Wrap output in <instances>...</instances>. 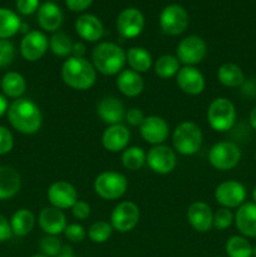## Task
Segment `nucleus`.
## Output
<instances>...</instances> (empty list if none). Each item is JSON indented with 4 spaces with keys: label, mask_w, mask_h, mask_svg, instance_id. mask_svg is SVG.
I'll return each mask as SVG.
<instances>
[{
    "label": "nucleus",
    "mask_w": 256,
    "mask_h": 257,
    "mask_svg": "<svg viewBox=\"0 0 256 257\" xmlns=\"http://www.w3.org/2000/svg\"><path fill=\"white\" fill-rule=\"evenodd\" d=\"M8 119L14 130L23 135H34L42 127L43 117L39 107L28 98L15 99L8 109Z\"/></svg>",
    "instance_id": "nucleus-1"
},
{
    "label": "nucleus",
    "mask_w": 256,
    "mask_h": 257,
    "mask_svg": "<svg viewBox=\"0 0 256 257\" xmlns=\"http://www.w3.org/2000/svg\"><path fill=\"white\" fill-rule=\"evenodd\" d=\"M62 79L75 90H88L95 84L97 70L84 58L68 57L62 65Z\"/></svg>",
    "instance_id": "nucleus-2"
},
{
    "label": "nucleus",
    "mask_w": 256,
    "mask_h": 257,
    "mask_svg": "<svg viewBox=\"0 0 256 257\" xmlns=\"http://www.w3.org/2000/svg\"><path fill=\"white\" fill-rule=\"evenodd\" d=\"M92 64L104 75L119 74L127 63L125 52L112 42H102L92 52Z\"/></svg>",
    "instance_id": "nucleus-3"
},
{
    "label": "nucleus",
    "mask_w": 256,
    "mask_h": 257,
    "mask_svg": "<svg viewBox=\"0 0 256 257\" xmlns=\"http://www.w3.org/2000/svg\"><path fill=\"white\" fill-rule=\"evenodd\" d=\"M202 142V131L193 122L180 123L173 131V148L182 156L196 155L201 150Z\"/></svg>",
    "instance_id": "nucleus-4"
},
{
    "label": "nucleus",
    "mask_w": 256,
    "mask_h": 257,
    "mask_svg": "<svg viewBox=\"0 0 256 257\" xmlns=\"http://www.w3.org/2000/svg\"><path fill=\"white\" fill-rule=\"evenodd\" d=\"M207 122L216 132H227L236 122V108L227 98H216L207 109Z\"/></svg>",
    "instance_id": "nucleus-5"
},
{
    "label": "nucleus",
    "mask_w": 256,
    "mask_h": 257,
    "mask_svg": "<svg viewBox=\"0 0 256 257\" xmlns=\"http://www.w3.org/2000/svg\"><path fill=\"white\" fill-rule=\"evenodd\" d=\"M128 181L124 175L114 171H107L97 176L94 180V191L103 200H118L125 193Z\"/></svg>",
    "instance_id": "nucleus-6"
},
{
    "label": "nucleus",
    "mask_w": 256,
    "mask_h": 257,
    "mask_svg": "<svg viewBox=\"0 0 256 257\" xmlns=\"http://www.w3.org/2000/svg\"><path fill=\"white\" fill-rule=\"evenodd\" d=\"M208 162L218 171H230L238 165L241 150L236 143L222 141L217 142L208 151Z\"/></svg>",
    "instance_id": "nucleus-7"
},
{
    "label": "nucleus",
    "mask_w": 256,
    "mask_h": 257,
    "mask_svg": "<svg viewBox=\"0 0 256 257\" xmlns=\"http://www.w3.org/2000/svg\"><path fill=\"white\" fill-rule=\"evenodd\" d=\"M140 208L135 202L123 201L114 207L110 215V226L114 231L125 233L132 231L140 222Z\"/></svg>",
    "instance_id": "nucleus-8"
},
{
    "label": "nucleus",
    "mask_w": 256,
    "mask_h": 257,
    "mask_svg": "<svg viewBox=\"0 0 256 257\" xmlns=\"http://www.w3.org/2000/svg\"><path fill=\"white\" fill-rule=\"evenodd\" d=\"M180 63L190 67H195L196 64H200L205 59L207 54V45L202 38L197 35H190L186 37L178 43L177 50H176Z\"/></svg>",
    "instance_id": "nucleus-9"
},
{
    "label": "nucleus",
    "mask_w": 256,
    "mask_h": 257,
    "mask_svg": "<svg viewBox=\"0 0 256 257\" xmlns=\"http://www.w3.org/2000/svg\"><path fill=\"white\" fill-rule=\"evenodd\" d=\"M188 14L185 8L177 4H171L162 10L160 15V27L167 35H180L187 28Z\"/></svg>",
    "instance_id": "nucleus-10"
},
{
    "label": "nucleus",
    "mask_w": 256,
    "mask_h": 257,
    "mask_svg": "<svg viewBox=\"0 0 256 257\" xmlns=\"http://www.w3.org/2000/svg\"><path fill=\"white\" fill-rule=\"evenodd\" d=\"M146 163L148 167L158 175H168L172 172L177 165L176 153L170 146L157 145L153 146L147 153Z\"/></svg>",
    "instance_id": "nucleus-11"
},
{
    "label": "nucleus",
    "mask_w": 256,
    "mask_h": 257,
    "mask_svg": "<svg viewBox=\"0 0 256 257\" xmlns=\"http://www.w3.org/2000/svg\"><path fill=\"white\" fill-rule=\"evenodd\" d=\"M246 196L245 186L238 181H225L215 190V200L225 208H238L245 203Z\"/></svg>",
    "instance_id": "nucleus-12"
},
{
    "label": "nucleus",
    "mask_w": 256,
    "mask_h": 257,
    "mask_svg": "<svg viewBox=\"0 0 256 257\" xmlns=\"http://www.w3.org/2000/svg\"><path fill=\"white\" fill-rule=\"evenodd\" d=\"M49 48V40L44 33L30 30L23 37L20 43V53L27 62H37L42 59Z\"/></svg>",
    "instance_id": "nucleus-13"
},
{
    "label": "nucleus",
    "mask_w": 256,
    "mask_h": 257,
    "mask_svg": "<svg viewBox=\"0 0 256 257\" xmlns=\"http://www.w3.org/2000/svg\"><path fill=\"white\" fill-rule=\"evenodd\" d=\"M115 27H117L120 37L125 38V39H132V38L138 37L143 32L145 17L141 10L136 9V8H127L118 15Z\"/></svg>",
    "instance_id": "nucleus-14"
},
{
    "label": "nucleus",
    "mask_w": 256,
    "mask_h": 257,
    "mask_svg": "<svg viewBox=\"0 0 256 257\" xmlns=\"http://www.w3.org/2000/svg\"><path fill=\"white\" fill-rule=\"evenodd\" d=\"M48 200L53 207L59 210L72 208L78 201V193L74 186L67 181H57L48 188Z\"/></svg>",
    "instance_id": "nucleus-15"
},
{
    "label": "nucleus",
    "mask_w": 256,
    "mask_h": 257,
    "mask_svg": "<svg viewBox=\"0 0 256 257\" xmlns=\"http://www.w3.org/2000/svg\"><path fill=\"white\" fill-rule=\"evenodd\" d=\"M140 132L143 140L150 145H163L170 136V125L162 117L148 115L141 124Z\"/></svg>",
    "instance_id": "nucleus-16"
},
{
    "label": "nucleus",
    "mask_w": 256,
    "mask_h": 257,
    "mask_svg": "<svg viewBox=\"0 0 256 257\" xmlns=\"http://www.w3.org/2000/svg\"><path fill=\"white\" fill-rule=\"evenodd\" d=\"M176 82L182 92L190 95L201 94L206 87L205 77L202 73L196 67H190V65H185L178 70Z\"/></svg>",
    "instance_id": "nucleus-17"
},
{
    "label": "nucleus",
    "mask_w": 256,
    "mask_h": 257,
    "mask_svg": "<svg viewBox=\"0 0 256 257\" xmlns=\"http://www.w3.org/2000/svg\"><path fill=\"white\" fill-rule=\"evenodd\" d=\"M38 223L47 235L52 236H58L63 233L68 226L67 217H65L63 210L53 207V206L52 207H45L40 211Z\"/></svg>",
    "instance_id": "nucleus-18"
},
{
    "label": "nucleus",
    "mask_w": 256,
    "mask_h": 257,
    "mask_svg": "<svg viewBox=\"0 0 256 257\" xmlns=\"http://www.w3.org/2000/svg\"><path fill=\"white\" fill-rule=\"evenodd\" d=\"M131 141V132L125 125L113 124L108 125L107 130L103 132L102 145L108 152L117 153L122 152L128 147Z\"/></svg>",
    "instance_id": "nucleus-19"
},
{
    "label": "nucleus",
    "mask_w": 256,
    "mask_h": 257,
    "mask_svg": "<svg viewBox=\"0 0 256 257\" xmlns=\"http://www.w3.org/2000/svg\"><path fill=\"white\" fill-rule=\"evenodd\" d=\"M97 114L105 124H120L125 118V108L115 97H104L97 105Z\"/></svg>",
    "instance_id": "nucleus-20"
},
{
    "label": "nucleus",
    "mask_w": 256,
    "mask_h": 257,
    "mask_svg": "<svg viewBox=\"0 0 256 257\" xmlns=\"http://www.w3.org/2000/svg\"><path fill=\"white\" fill-rule=\"evenodd\" d=\"M235 223L243 237H256V203L245 202L237 208Z\"/></svg>",
    "instance_id": "nucleus-21"
},
{
    "label": "nucleus",
    "mask_w": 256,
    "mask_h": 257,
    "mask_svg": "<svg viewBox=\"0 0 256 257\" xmlns=\"http://www.w3.org/2000/svg\"><path fill=\"white\" fill-rule=\"evenodd\" d=\"M187 220L197 232H207L212 228L213 212L205 202H195L188 207Z\"/></svg>",
    "instance_id": "nucleus-22"
},
{
    "label": "nucleus",
    "mask_w": 256,
    "mask_h": 257,
    "mask_svg": "<svg viewBox=\"0 0 256 257\" xmlns=\"http://www.w3.org/2000/svg\"><path fill=\"white\" fill-rule=\"evenodd\" d=\"M75 32L85 42L94 43L103 37L104 28L95 15L82 14L75 20Z\"/></svg>",
    "instance_id": "nucleus-23"
},
{
    "label": "nucleus",
    "mask_w": 256,
    "mask_h": 257,
    "mask_svg": "<svg viewBox=\"0 0 256 257\" xmlns=\"http://www.w3.org/2000/svg\"><path fill=\"white\" fill-rule=\"evenodd\" d=\"M38 23L45 32H57L63 23V12L55 3L45 2L38 9Z\"/></svg>",
    "instance_id": "nucleus-24"
},
{
    "label": "nucleus",
    "mask_w": 256,
    "mask_h": 257,
    "mask_svg": "<svg viewBox=\"0 0 256 257\" xmlns=\"http://www.w3.org/2000/svg\"><path fill=\"white\" fill-rule=\"evenodd\" d=\"M118 89L125 97H137L143 92L145 82L140 73L132 69H123L115 80Z\"/></svg>",
    "instance_id": "nucleus-25"
},
{
    "label": "nucleus",
    "mask_w": 256,
    "mask_h": 257,
    "mask_svg": "<svg viewBox=\"0 0 256 257\" xmlns=\"http://www.w3.org/2000/svg\"><path fill=\"white\" fill-rule=\"evenodd\" d=\"M22 178L10 166H0V201L13 198L20 190Z\"/></svg>",
    "instance_id": "nucleus-26"
},
{
    "label": "nucleus",
    "mask_w": 256,
    "mask_h": 257,
    "mask_svg": "<svg viewBox=\"0 0 256 257\" xmlns=\"http://www.w3.org/2000/svg\"><path fill=\"white\" fill-rule=\"evenodd\" d=\"M9 222L13 235L18 236V237H23V236H27L28 233L32 232V230L34 228V213L32 211L27 210V208H20V210L15 211Z\"/></svg>",
    "instance_id": "nucleus-27"
},
{
    "label": "nucleus",
    "mask_w": 256,
    "mask_h": 257,
    "mask_svg": "<svg viewBox=\"0 0 256 257\" xmlns=\"http://www.w3.org/2000/svg\"><path fill=\"white\" fill-rule=\"evenodd\" d=\"M127 63L131 69L137 73H146L151 69L153 64L152 55L147 49L142 47H132L125 52Z\"/></svg>",
    "instance_id": "nucleus-28"
},
{
    "label": "nucleus",
    "mask_w": 256,
    "mask_h": 257,
    "mask_svg": "<svg viewBox=\"0 0 256 257\" xmlns=\"http://www.w3.org/2000/svg\"><path fill=\"white\" fill-rule=\"evenodd\" d=\"M218 82L225 87L237 88L245 83V74L242 69L235 63H225L217 70Z\"/></svg>",
    "instance_id": "nucleus-29"
},
{
    "label": "nucleus",
    "mask_w": 256,
    "mask_h": 257,
    "mask_svg": "<svg viewBox=\"0 0 256 257\" xmlns=\"http://www.w3.org/2000/svg\"><path fill=\"white\" fill-rule=\"evenodd\" d=\"M2 89L5 97L19 99L27 90L25 78L18 72H8L2 79Z\"/></svg>",
    "instance_id": "nucleus-30"
},
{
    "label": "nucleus",
    "mask_w": 256,
    "mask_h": 257,
    "mask_svg": "<svg viewBox=\"0 0 256 257\" xmlns=\"http://www.w3.org/2000/svg\"><path fill=\"white\" fill-rule=\"evenodd\" d=\"M22 27V20L13 10L0 8V39L14 37Z\"/></svg>",
    "instance_id": "nucleus-31"
},
{
    "label": "nucleus",
    "mask_w": 256,
    "mask_h": 257,
    "mask_svg": "<svg viewBox=\"0 0 256 257\" xmlns=\"http://www.w3.org/2000/svg\"><path fill=\"white\" fill-rule=\"evenodd\" d=\"M180 60L176 55L165 54L161 55L153 64V69L157 77L161 79H170V78L176 77L178 70L181 69Z\"/></svg>",
    "instance_id": "nucleus-32"
},
{
    "label": "nucleus",
    "mask_w": 256,
    "mask_h": 257,
    "mask_svg": "<svg viewBox=\"0 0 256 257\" xmlns=\"http://www.w3.org/2000/svg\"><path fill=\"white\" fill-rule=\"evenodd\" d=\"M147 153L141 147L133 146V147H127L122 153V165L123 167L130 171H138L145 166Z\"/></svg>",
    "instance_id": "nucleus-33"
},
{
    "label": "nucleus",
    "mask_w": 256,
    "mask_h": 257,
    "mask_svg": "<svg viewBox=\"0 0 256 257\" xmlns=\"http://www.w3.org/2000/svg\"><path fill=\"white\" fill-rule=\"evenodd\" d=\"M228 257H252V246L243 236H231L225 245Z\"/></svg>",
    "instance_id": "nucleus-34"
},
{
    "label": "nucleus",
    "mask_w": 256,
    "mask_h": 257,
    "mask_svg": "<svg viewBox=\"0 0 256 257\" xmlns=\"http://www.w3.org/2000/svg\"><path fill=\"white\" fill-rule=\"evenodd\" d=\"M73 42L69 35L63 32H55L49 39V49L57 57L68 58L72 55Z\"/></svg>",
    "instance_id": "nucleus-35"
},
{
    "label": "nucleus",
    "mask_w": 256,
    "mask_h": 257,
    "mask_svg": "<svg viewBox=\"0 0 256 257\" xmlns=\"http://www.w3.org/2000/svg\"><path fill=\"white\" fill-rule=\"evenodd\" d=\"M112 232L113 228L110 223L105 222V221H97L90 225L89 230H88V237L90 238L92 242L103 243L109 240Z\"/></svg>",
    "instance_id": "nucleus-36"
},
{
    "label": "nucleus",
    "mask_w": 256,
    "mask_h": 257,
    "mask_svg": "<svg viewBox=\"0 0 256 257\" xmlns=\"http://www.w3.org/2000/svg\"><path fill=\"white\" fill-rule=\"evenodd\" d=\"M63 245L57 236L47 235L40 241V250L43 255L48 257H58L62 252Z\"/></svg>",
    "instance_id": "nucleus-37"
},
{
    "label": "nucleus",
    "mask_w": 256,
    "mask_h": 257,
    "mask_svg": "<svg viewBox=\"0 0 256 257\" xmlns=\"http://www.w3.org/2000/svg\"><path fill=\"white\" fill-rule=\"evenodd\" d=\"M233 221H235V216L231 212L230 208L221 207L216 212H213L212 227L218 231H223L230 227Z\"/></svg>",
    "instance_id": "nucleus-38"
},
{
    "label": "nucleus",
    "mask_w": 256,
    "mask_h": 257,
    "mask_svg": "<svg viewBox=\"0 0 256 257\" xmlns=\"http://www.w3.org/2000/svg\"><path fill=\"white\" fill-rule=\"evenodd\" d=\"M15 58V47L10 40L0 39V69L9 67Z\"/></svg>",
    "instance_id": "nucleus-39"
},
{
    "label": "nucleus",
    "mask_w": 256,
    "mask_h": 257,
    "mask_svg": "<svg viewBox=\"0 0 256 257\" xmlns=\"http://www.w3.org/2000/svg\"><path fill=\"white\" fill-rule=\"evenodd\" d=\"M63 233H64L65 237H67L70 242L74 243L82 242L85 238V236H87L85 228L83 227L82 225H79V223H70V225H68Z\"/></svg>",
    "instance_id": "nucleus-40"
},
{
    "label": "nucleus",
    "mask_w": 256,
    "mask_h": 257,
    "mask_svg": "<svg viewBox=\"0 0 256 257\" xmlns=\"http://www.w3.org/2000/svg\"><path fill=\"white\" fill-rule=\"evenodd\" d=\"M14 147V137L4 125H0V155H7Z\"/></svg>",
    "instance_id": "nucleus-41"
},
{
    "label": "nucleus",
    "mask_w": 256,
    "mask_h": 257,
    "mask_svg": "<svg viewBox=\"0 0 256 257\" xmlns=\"http://www.w3.org/2000/svg\"><path fill=\"white\" fill-rule=\"evenodd\" d=\"M39 7V0H17V9L23 15L34 14Z\"/></svg>",
    "instance_id": "nucleus-42"
},
{
    "label": "nucleus",
    "mask_w": 256,
    "mask_h": 257,
    "mask_svg": "<svg viewBox=\"0 0 256 257\" xmlns=\"http://www.w3.org/2000/svg\"><path fill=\"white\" fill-rule=\"evenodd\" d=\"M72 213L77 220H87L90 215V206L85 201H77L72 207Z\"/></svg>",
    "instance_id": "nucleus-43"
},
{
    "label": "nucleus",
    "mask_w": 256,
    "mask_h": 257,
    "mask_svg": "<svg viewBox=\"0 0 256 257\" xmlns=\"http://www.w3.org/2000/svg\"><path fill=\"white\" fill-rule=\"evenodd\" d=\"M145 114L141 109L138 108H131L130 110L125 112V118L124 119L127 120V123L132 127H141V124L145 120Z\"/></svg>",
    "instance_id": "nucleus-44"
},
{
    "label": "nucleus",
    "mask_w": 256,
    "mask_h": 257,
    "mask_svg": "<svg viewBox=\"0 0 256 257\" xmlns=\"http://www.w3.org/2000/svg\"><path fill=\"white\" fill-rule=\"evenodd\" d=\"M12 236L13 231L12 227H10V222L7 220L5 216H3L2 213H0V243L8 241Z\"/></svg>",
    "instance_id": "nucleus-45"
},
{
    "label": "nucleus",
    "mask_w": 256,
    "mask_h": 257,
    "mask_svg": "<svg viewBox=\"0 0 256 257\" xmlns=\"http://www.w3.org/2000/svg\"><path fill=\"white\" fill-rule=\"evenodd\" d=\"M93 3V0H65V4H67L68 9H70L72 12H84L85 9L90 7V4Z\"/></svg>",
    "instance_id": "nucleus-46"
},
{
    "label": "nucleus",
    "mask_w": 256,
    "mask_h": 257,
    "mask_svg": "<svg viewBox=\"0 0 256 257\" xmlns=\"http://www.w3.org/2000/svg\"><path fill=\"white\" fill-rule=\"evenodd\" d=\"M87 53V47L84 45V43L82 42H77L73 43V48H72V57H77V58H84V54Z\"/></svg>",
    "instance_id": "nucleus-47"
},
{
    "label": "nucleus",
    "mask_w": 256,
    "mask_h": 257,
    "mask_svg": "<svg viewBox=\"0 0 256 257\" xmlns=\"http://www.w3.org/2000/svg\"><path fill=\"white\" fill-rule=\"evenodd\" d=\"M8 109H9V104H8V99L4 94L0 93V118L8 113Z\"/></svg>",
    "instance_id": "nucleus-48"
},
{
    "label": "nucleus",
    "mask_w": 256,
    "mask_h": 257,
    "mask_svg": "<svg viewBox=\"0 0 256 257\" xmlns=\"http://www.w3.org/2000/svg\"><path fill=\"white\" fill-rule=\"evenodd\" d=\"M58 257H77L73 252V248L70 246H63L62 248V252Z\"/></svg>",
    "instance_id": "nucleus-49"
},
{
    "label": "nucleus",
    "mask_w": 256,
    "mask_h": 257,
    "mask_svg": "<svg viewBox=\"0 0 256 257\" xmlns=\"http://www.w3.org/2000/svg\"><path fill=\"white\" fill-rule=\"evenodd\" d=\"M248 120H250V125L253 131H256V107L253 108L250 112V117H248Z\"/></svg>",
    "instance_id": "nucleus-50"
},
{
    "label": "nucleus",
    "mask_w": 256,
    "mask_h": 257,
    "mask_svg": "<svg viewBox=\"0 0 256 257\" xmlns=\"http://www.w3.org/2000/svg\"><path fill=\"white\" fill-rule=\"evenodd\" d=\"M252 198H253V202L256 203V186H255V188H253V191H252Z\"/></svg>",
    "instance_id": "nucleus-51"
},
{
    "label": "nucleus",
    "mask_w": 256,
    "mask_h": 257,
    "mask_svg": "<svg viewBox=\"0 0 256 257\" xmlns=\"http://www.w3.org/2000/svg\"><path fill=\"white\" fill-rule=\"evenodd\" d=\"M252 256L256 257V246H253L252 247Z\"/></svg>",
    "instance_id": "nucleus-52"
},
{
    "label": "nucleus",
    "mask_w": 256,
    "mask_h": 257,
    "mask_svg": "<svg viewBox=\"0 0 256 257\" xmlns=\"http://www.w3.org/2000/svg\"><path fill=\"white\" fill-rule=\"evenodd\" d=\"M32 257H48V256L43 255V253H42V255H34V256H32Z\"/></svg>",
    "instance_id": "nucleus-53"
},
{
    "label": "nucleus",
    "mask_w": 256,
    "mask_h": 257,
    "mask_svg": "<svg viewBox=\"0 0 256 257\" xmlns=\"http://www.w3.org/2000/svg\"><path fill=\"white\" fill-rule=\"evenodd\" d=\"M0 88H2V80H0Z\"/></svg>",
    "instance_id": "nucleus-54"
},
{
    "label": "nucleus",
    "mask_w": 256,
    "mask_h": 257,
    "mask_svg": "<svg viewBox=\"0 0 256 257\" xmlns=\"http://www.w3.org/2000/svg\"><path fill=\"white\" fill-rule=\"evenodd\" d=\"M255 161H256V152H255Z\"/></svg>",
    "instance_id": "nucleus-55"
}]
</instances>
